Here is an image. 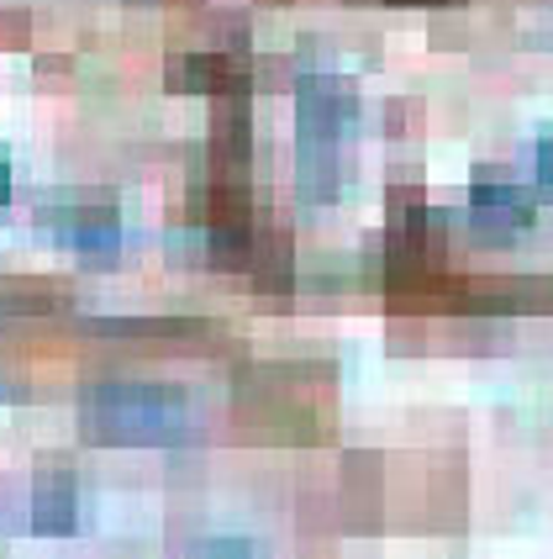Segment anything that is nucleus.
<instances>
[{
	"instance_id": "1",
	"label": "nucleus",
	"mask_w": 553,
	"mask_h": 559,
	"mask_svg": "<svg viewBox=\"0 0 553 559\" xmlns=\"http://www.w3.org/2000/svg\"><path fill=\"white\" fill-rule=\"evenodd\" d=\"M80 428L111 449H175L195 438V412L175 385L154 380H95L80 391Z\"/></svg>"
},
{
	"instance_id": "2",
	"label": "nucleus",
	"mask_w": 553,
	"mask_h": 559,
	"mask_svg": "<svg viewBox=\"0 0 553 559\" xmlns=\"http://www.w3.org/2000/svg\"><path fill=\"white\" fill-rule=\"evenodd\" d=\"M359 122V91L342 74H301L296 85V169L306 201H338L342 195V148Z\"/></svg>"
},
{
	"instance_id": "3",
	"label": "nucleus",
	"mask_w": 553,
	"mask_h": 559,
	"mask_svg": "<svg viewBox=\"0 0 553 559\" xmlns=\"http://www.w3.org/2000/svg\"><path fill=\"white\" fill-rule=\"evenodd\" d=\"M43 222L59 233V243L85 253L91 264H111L122 249V217L111 201H53L43 206Z\"/></svg>"
},
{
	"instance_id": "4",
	"label": "nucleus",
	"mask_w": 553,
	"mask_h": 559,
	"mask_svg": "<svg viewBox=\"0 0 553 559\" xmlns=\"http://www.w3.org/2000/svg\"><path fill=\"white\" fill-rule=\"evenodd\" d=\"M538 222V206L512 175L501 169H480L469 180V227L485 233V238H517Z\"/></svg>"
},
{
	"instance_id": "5",
	"label": "nucleus",
	"mask_w": 553,
	"mask_h": 559,
	"mask_svg": "<svg viewBox=\"0 0 553 559\" xmlns=\"http://www.w3.org/2000/svg\"><path fill=\"white\" fill-rule=\"evenodd\" d=\"M80 523V486L69 469H43L32 480V533H48V538H63Z\"/></svg>"
},
{
	"instance_id": "6",
	"label": "nucleus",
	"mask_w": 553,
	"mask_h": 559,
	"mask_svg": "<svg viewBox=\"0 0 553 559\" xmlns=\"http://www.w3.org/2000/svg\"><path fill=\"white\" fill-rule=\"evenodd\" d=\"M532 164H538V186L553 190V127L538 138V148H532Z\"/></svg>"
},
{
	"instance_id": "7",
	"label": "nucleus",
	"mask_w": 553,
	"mask_h": 559,
	"mask_svg": "<svg viewBox=\"0 0 553 559\" xmlns=\"http://www.w3.org/2000/svg\"><path fill=\"white\" fill-rule=\"evenodd\" d=\"M11 186H16V180H11V158L0 154V206L11 201Z\"/></svg>"
},
{
	"instance_id": "8",
	"label": "nucleus",
	"mask_w": 553,
	"mask_h": 559,
	"mask_svg": "<svg viewBox=\"0 0 553 559\" xmlns=\"http://www.w3.org/2000/svg\"><path fill=\"white\" fill-rule=\"evenodd\" d=\"M396 5H432V0H396Z\"/></svg>"
}]
</instances>
